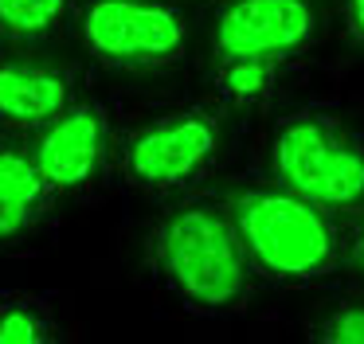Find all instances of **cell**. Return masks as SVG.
Wrapping results in <instances>:
<instances>
[{
  "mask_svg": "<svg viewBox=\"0 0 364 344\" xmlns=\"http://www.w3.org/2000/svg\"><path fill=\"white\" fill-rule=\"evenodd\" d=\"M145 278L168 305L200 321H231L251 309L262 278L247 262L223 195H181L149 227L141 247Z\"/></svg>",
  "mask_w": 364,
  "mask_h": 344,
  "instance_id": "cell-1",
  "label": "cell"
},
{
  "mask_svg": "<svg viewBox=\"0 0 364 344\" xmlns=\"http://www.w3.org/2000/svg\"><path fill=\"white\" fill-rule=\"evenodd\" d=\"M247 262L267 286L317 289L345 270V215L274 180H247L223 195Z\"/></svg>",
  "mask_w": 364,
  "mask_h": 344,
  "instance_id": "cell-2",
  "label": "cell"
},
{
  "mask_svg": "<svg viewBox=\"0 0 364 344\" xmlns=\"http://www.w3.org/2000/svg\"><path fill=\"white\" fill-rule=\"evenodd\" d=\"M267 180L348 215L364 203V129L333 106H298L270 122Z\"/></svg>",
  "mask_w": 364,
  "mask_h": 344,
  "instance_id": "cell-3",
  "label": "cell"
},
{
  "mask_svg": "<svg viewBox=\"0 0 364 344\" xmlns=\"http://www.w3.org/2000/svg\"><path fill=\"white\" fill-rule=\"evenodd\" d=\"M223 161V114L215 106H173L134 125L114 149L122 184L149 200H181L208 184Z\"/></svg>",
  "mask_w": 364,
  "mask_h": 344,
  "instance_id": "cell-4",
  "label": "cell"
},
{
  "mask_svg": "<svg viewBox=\"0 0 364 344\" xmlns=\"http://www.w3.org/2000/svg\"><path fill=\"white\" fill-rule=\"evenodd\" d=\"M75 36L110 70H168L188 55V16L181 0H79Z\"/></svg>",
  "mask_w": 364,
  "mask_h": 344,
  "instance_id": "cell-5",
  "label": "cell"
},
{
  "mask_svg": "<svg viewBox=\"0 0 364 344\" xmlns=\"http://www.w3.org/2000/svg\"><path fill=\"white\" fill-rule=\"evenodd\" d=\"M28 145L59 200L98 192L114 172V149H118L114 109L102 98L79 94L48 125H40Z\"/></svg>",
  "mask_w": 364,
  "mask_h": 344,
  "instance_id": "cell-6",
  "label": "cell"
},
{
  "mask_svg": "<svg viewBox=\"0 0 364 344\" xmlns=\"http://www.w3.org/2000/svg\"><path fill=\"white\" fill-rule=\"evenodd\" d=\"M321 43L317 0H215L212 63L270 59L294 63Z\"/></svg>",
  "mask_w": 364,
  "mask_h": 344,
  "instance_id": "cell-7",
  "label": "cell"
},
{
  "mask_svg": "<svg viewBox=\"0 0 364 344\" xmlns=\"http://www.w3.org/2000/svg\"><path fill=\"white\" fill-rule=\"evenodd\" d=\"M82 94V75L71 63L36 59L24 47L0 51V133H36Z\"/></svg>",
  "mask_w": 364,
  "mask_h": 344,
  "instance_id": "cell-8",
  "label": "cell"
},
{
  "mask_svg": "<svg viewBox=\"0 0 364 344\" xmlns=\"http://www.w3.org/2000/svg\"><path fill=\"white\" fill-rule=\"evenodd\" d=\"M59 192L20 133H0V254L20 250L51 223Z\"/></svg>",
  "mask_w": 364,
  "mask_h": 344,
  "instance_id": "cell-9",
  "label": "cell"
},
{
  "mask_svg": "<svg viewBox=\"0 0 364 344\" xmlns=\"http://www.w3.org/2000/svg\"><path fill=\"white\" fill-rule=\"evenodd\" d=\"M67 328L59 325L55 294L48 289H0V344H59Z\"/></svg>",
  "mask_w": 364,
  "mask_h": 344,
  "instance_id": "cell-10",
  "label": "cell"
},
{
  "mask_svg": "<svg viewBox=\"0 0 364 344\" xmlns=\"http://www.w3.org/2000/svg\"><path fill=\"white\" fill-rule=\"evenodd\" d=\"M79 0H0V43L40 47L75 28Z\"/></svg>",
  "mask_w": 364,
  "mask_h": 344,
  "instance_id": "cell-11",
  "label": "cell"
},
{
  "mask_svg": "<svg viewBox=\"0 0 364 344\" xmlns=\"http://www.w3.org/2000/svg\"><path fill=\"white\" fill-rule=\"evenodd\" d=\"M286 63L270 59H228L212 63V94L223 109H255L270 102L282 86Z\"/></svg>",
  "mask_w": 364,
  "mask_h": 344,
  "instance_id": "cell-12",
  "label": "cell"
},
{
  "mask_svg": "<svg viewBox=\"0 0 364 344\" xmlns=\"http://www.w3.org/2000/svg\"><path fill=\"white\" fill-rule=\"evenodd\" d=\"M306 340L317 344H364V294H348L333 301L314 325L306 328Z\"/></svg>",
  "mask_w": 364,
  "mask_h": 344,
  "instance_id": "cell-13",
  "label": "cell"
},
{
  "mask_svg": "<svg viewBox=\"0 0 364 344\" xmlns=\"http://www.w3.org/2000/svg\"><path fill=\"white\" fill-rule=\"evenodd\" d=\"M345 223H348V227H345V250L364 266V203H360L356 211H348Z\"/></svg>",
  "mask_w": 364,
  "mask_h": 344,
  "instance_id": "cell-14",
  "label": "cell"
},
{
  "mask_svg": "<svg viewBox=\"0 0 364 344\" xmlns=\"http://www.w3.org/2000/svg\"><path fill=\"white\" fill-rule=\"evenodd\" d=\"M341 16H345V28L353 36V43L364 47V0H341Z\"/></svg>",
  "mask_w": 364,
  "mask_h": 344,
  "instance_id": "cell-15",
  "label": "cell"
}]
</instances>
